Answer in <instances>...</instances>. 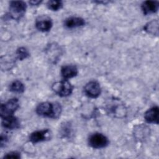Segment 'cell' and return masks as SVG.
<instances>
[{
    "mask_svg": "<svg viewBox=\"0 0 159 159\" xmlns=\"http://www.w3.org/2000/svg\"><path fill=\"white\" fill-rule=\"evenodd\" d=\"M61 112V105L57 102H42L39 104L36 108V112L38 115L53 119L58 118L60 116Z\"/></svg>",
    "mask_w": 159,
    "mask_h": 159,
    "instance_id": "cell-1",
    "label": "cell"
},
{
    "mask_svg": "<svg viewBox=\"0 0 159 159\" xmlns=\"http://www.w3.org/2000/svg\"><path fill=\"white\" fill-rule=\"evenodd\" d=\"M27 6L25 2L21 1H12L9 3V16L11 18L15 20L20 19L26 10Z\"/></svg>",
    "mask_w": 159,
    "mask_h": 159,
    "instance_id": "cell-2",
    "label": "cell"
},
{
    "mask_svg": "<svg viewBox=\"0 0 159 159\" xmlns=\"http://www.w3.org/2000/svg\"><path fill=\"white\" fill-rule=\"evenodd\" d=\"M53 91L61 97H66L72 93L73 87L67 80H63L53 84L52 87Z\"/></svg>",
    "mask_w": 159,
    "mask_h": 159,
    "instance_id": "cell-3",
    "label": "cell"
},
{
    "mask_svg": "<svg viewBox=\"0 0 159 159\" xmlns=\"http://www.w3.org/2000/svg\"><path fill=\"white\" fill-rule=\"evenodd\" d=\"M19 107V100L17 98H12L6 102L1 104L0 108V114L2 119L12 116Z\"/></svg>",
    "mask_w": 159,
    "mask_h": 159,
    "instance_id": "cell-4",
    "label": "cell"
},
{
    "mask_svg": "<svg viewBox=\"0 0 159 159\" xmlns=\"http://www.w3.org/2000/svg\"><path fill=\"white\" fill-rule=\"evenodd\" d=\"M89 145L94 148H102L109 144L108 139L101 133H94L88 139Z\"/></svg>",
    "mask_w": 159,
    "mask_h": 159,
    "instance_id": "cell-5",
    "label": "cell"
},
{
    "mask_svg": "<svg viewBox=\"0 0 159 159\" xmlns=\"http://www.w3.org/2000/svg\"><path fill=\"white\" fill-rule=\"evenodd\" d=\"M84 92L85 94L89 98H96L101 94V86L99 83L97 81H91L84 86Z\"/></svg>",
    "mask_w": 159,
    "mask_h": 159,
    "instance_id": "cell-6",
    "label": "cell"
},
{
    "mask_svg": "<svg viewBox=\"0 0 159 159\" xmlns=\"http://www.w3.org/2000/svg\"><path fill=\"white\" fill-rule=\"evenodd\" d=\"M51 132L49 129L37 130L30 134L29 140L31 142L36 143L40 142L49 140L51 138Z\"/></svg>",
    "mask_w": 159,
    "mask_h": 159,
    "instance_id": "cell-7",
    "label": "cell"
},
{
    "mask_svg": "<svg viewBox=\"0 0 159 159\" xmlns=\"http://www.w3.org/2000/svg\"><path fill=\"white\" fill-rule=\"evenodd\" d=\"M52 25L53 23L52 19L46 15L39 16L35 21L36 28L42 32L49 31L51 29Z\"/></svg>",
    "mask_w": 159,
    "mask_h": 159,
    "instance_id": "cell-8",
    "label": "cell"
},
{
    "mask_svg": "<svg viewBox=\"0 0 159 159\" xmlns=\"http://www.w3.org/2000/svg\"><path fill=\"white\" fill-rule=\"evenodd\" d=\"M158 114L159 109L158 106H154L149 109H148L145 114L144 118L148 123L158 124Z\"/></svg>",
    "mask_w": 159,
    "mask_h": 159,
    "instance_id": "cell-9",
    "label": "cell"
},
{
    "mask_svg": "<svg viewBox=\"0 0 159 159\" xmlns=\"http://www.w3.org/2000/svg\"><path fill=\"white\" fill-rule=\"evenodd\" d=\"M159 7V4L158 1H144L141 6L143 13L145 15L150 14L156 12Z\"/></svg>",
    "mask_w": 159,
    "mask_h": 159,
    "instance_id": "cell-10",
    "label": "cell"
},
{
    "mask_svg": "<svg viewBox=\"0 0 159 159\" xmlns=\"http://www.w3.org/2000/svg\"><path fill=\"white\" fill-rule=\"evenodd\" d=\"M78 74V68L75 65H67L61 68V75L65 80L73 78Z\"/></svg>",
    "mask_w": 159,
    "mask_h": 159,
    "instance_id": "cell-11",
    "label": "cell"
},
{
    "mask_svg": "<svg viewBox=\"0 0 159 159\" xmlns=\"http://www.w3.org/2000/svg\"><path fill=\"white\" fill-rule=\"evenodd\" d=\"M2 125L6 129H16L19 127L20 122L18 119L13 115L2 119Z\"/></svg>",
    "mask_w": 159,
    "mask_h": 159,
    "instance_id": "cell-12",
    "label": "cell"
},
{
    "mask_svg": "<svg viewBox=\"0 0 159 159\" xmlns=\"http://www.w3.org/2000/svg\"><path fill=\"white\" fill-rule=\"evenodd\" d=\"M64 24L67 28L72 29L84 25L85 24V21L81 17H70L65 19Z\"/></svg>",
    "mask_w": 159,
    "mask_h": 159,
    "instance_id": "cell-13",
    "label": "cell"
},
{
    "mask_svg": "<svg viewBox=\"0 0 159 159\" xmlns=\"http://www.w3.org/2000/svg\"><path fill=\"white\" fill-rule=\"evenodd\" d=\"M144 30L148 34L158 35V21L153 20L148 22L144 27Z\"/></svg>",
    "mask_w": 159,
    "mask_h": 159,
    "instance_id": "cell-14",
    "label": "cell"
},
{
    "mask_svg": "<svg viewBox=\"0 0 159 159\" xmlns=\"http://www.w3.org/2000/svg\"><path fill=\"white\" fill-rule=\"evenodd\" d=\"M9 89V91L12 92L21 93L24 92L25 88L24 84L21 81L19 80H16L10 84Z\"/></svg>",
    "mask_w": 159,
    "mask_h": 159,
    "instance_id": "cell-15",
    "label": "cell"
},
{
    "mask_svg": "<svg viewBox=\"0 0 159 159\" xmlns=\"http://www.w3.org/2000/svg\"><path fill=\"white\" fill-rule=\"evenodd\" d=\"M16 58L19 60H23L24 59L27 58L29 56V52L28 50L25 47H20L19 48L16 52Z\"/></svg>",
    "mask_w": 159,
    "mask_h": 159,
    "instance_id": "cell-16",
    "label": "cell"
},
{
    "mask_svg": "<svg viewBox=\"0 0 159 159\" xmlns=\"http://www.w3.org/2000/svg\"><path fill=\"white\" fill-rule=\"evenodd\" d=\"M47 7L52 11H58L63 6V3L61 1H48Z\"/></svg>",
    "mask_w": 159,
    "mask_h": 159,
    "instance_id": "cell-17",
    "label": "cell"
},
{
    "mask_svg": "<svg viewBox=\"0 0 159 159\" xmlns=\"http://www.w3.org/2000/svg\"><path fill=\"white\" fill-rule=\"evenodd\" d=\"M4 158H20V153L17 152H11L7 153L6 155L4 156Z\"/></svg>",
    "mask_w": 159,
    "mask_h": 159,
    "instance_id": "cell-18",
    "label": "cell"
},
{
    "mask_svg": "<svg viewBox=\"0 0 159 159\" xmlns=\"http://www.w3.org/2000/svg\"><path fill=\"white\" fill-rule=\"evenodd\" d=\"M42 2V1H30L29 2V3L30 4H31L32 5H33V6H37V5H39V4H40Z\"/></svg>",
    "mask_w": 159,
    "mask_h": 159,
    "instance_id": "cell-19",
    "label": "cell"
}]
</instances>
